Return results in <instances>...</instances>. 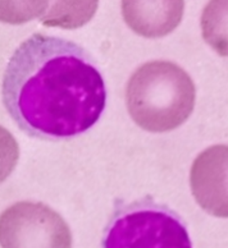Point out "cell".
Returning a JSON list of instances; mask_svg holds the SVG:
<instances>
[{"label": "cell", "instance_id": "3957f363", "mask_svg": "<svg viewBox=\"0 0 228 248\" xmlns=\"http://www.w3.org/2000/svg\"><path fill=\"white\" fill-rule=\"evenodd\" d=\"M107 248H190L189 232L182 220L167 207L137 202L119 210L108 229Z\"/></svg>", "mask_w": 228, "mask_h": 248}, {"label": "cell", "instance_id": "6da1fadb", "mask_svg": "<svg viewBox=\"0 0 228 248\" xmlns=\"http://www.w3.org/2000/svg\"><path fill=\"white\" fill-rule=\"evenodd\" d=\"M4 107L19 129L41 140H67L90 129L107 103L93 57L77 44L35 33L8 62Z\"/></svg>", "mask_w": 228, "mask_h": 248}, {"label": "cell", "instance_id": "5b68a950", "mask_svg": "<svg viewBox=\"0 0 228 248\" xmlns=\"http://www.w3.org/2000/svg\"><path fill=\"white\" fill-rule=\"evenodd\" d=\"M190 185L195 201L212 217H228V145H214L194 160Z\"/></svg>", "mask_w": 228, "mask_h": 248}, {"label": "cell", "instance_id": "7a4b0ae2", "mask_svg": "<svg viewBox=\"0 0 228 248\" xmlns=\"http://www.w3.org/2000/svg\"><path fill=\"white\" fill-rule=\"evenodd\" d=\"M196 89L187 72L172 62L154 61L133 72L126 89L130 115L153 133L173 131L195 108Z\"/></svg>", "mask_w": 228, "mask_h": 248}, {"label": "cell", "instance_id": "277c9868", "mask_svg": "<svg viewBox=\"0 0 228 248\" xmlns=\"http://www.w3.org/2000/svg\"><path fill=\"white\" fill-rule=\"evenodd\" d=\"M71 231L44 203L18 202L1 214V247H71Z\"/></svg>", "mask_w": 228, "mask_h": 248}, {"label": "cell", "instance_id": "ba28073f", "mask_svg": "<svg viewBox=\"0 0 228 248\" xmlns=\"http://www.w3.org/2000/svg\"><path fill=\"white\" fill-rule=\"evenodd\" d=\"M203 39L221 57H228V0H209L201 15Z\"/></svg>", "mask_w": 228, "mask_h": 248}, {"label": "cell", "instance_id": "52a82bcc", "mask_svg": "<svg viewBox=\"0 0 228 248\" xmlns=\"http://www.w3.org/2000/svg\"><path fill=\"white\" fill-rule=\"evenodd\" d=\"M99 7V0H51L41 25L65 30L80 29L89 23Z\"/></svg>", "mask_w": 228, "mask_h": 248}, {"label": "cell", "instance_id": "9c48e42d", "mask_svg": "<svg viewBox=\"0 0 228 248\" xmlns=\"http://www.w3.org/2000/svg\"><path fill=\"white\" fill-rule=\"evenodd\" d=\"M51 0H1L0 19L9 25H22L43 17Z\"/></svg>", "mask_w": 228, "mask_h": 248}, {"label": "cell", "instance_id": "8992f818", "mask_svg": "<svg viewBox=\"0 0 228 248\" xmlns=\"http://www.w3.org/2000/svg\"><path fill=\"white\" fill-rule=\"evenodd\" d=\"M185 0H122V16L132 31L147 39L169 35L179 26Z\"/></svg>", "mask_w": 228, "mask_h": 248}]
</instances>
